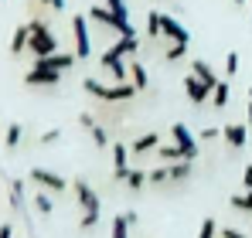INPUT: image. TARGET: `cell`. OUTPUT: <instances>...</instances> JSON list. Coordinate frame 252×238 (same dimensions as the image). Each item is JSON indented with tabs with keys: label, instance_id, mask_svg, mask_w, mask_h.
Returning a JSON list of instances; mask_svg holds the SVG:
<instances>
[{
	"label": "cell",
	"instance_id": "1",
	"mask_svg": "<svg viewBox=\"0 0 252 238\" xmlns=\"http://www.w3.org/2000/svg\"><path fill=\"white\" fill-rule=\"evenodd\" d=\"M28 28H31V41H28V51H31L34 58H48V55H55V51H58V38L51 34V28L44 24L41 17L28 21Z\"/></svg>",
	"mask_w": 252,
	"mask_h": 238
},
{
	"label": "cell",
	"instance_id": "2",
	"mask_svg": "<svg viewBox=\"0 0 252 238\" xmlns=\"http://www.w3.org/2000/svg\"><path fill=\"white\" fill-rule=\"evenodd\" d=\"M82 89L89 95H95V99H102V102H123V99H133V92H136V85L133 82H116V85H102L99 79H85Z\"/></svg>",
	"mask_w": 252,
	"mask_h": 238
},
{
	"label": "cell",
	"instance_id": "3",
	"mask_svg": "<svg viewBox=\"0 0 252 238\" xmlns=\"http://www.w3.org/2000/svg\"><path fill=\"white\" fill-rule=\"evenodd\" d=\"M89 17L99 21V24H106V28H113V31H120V38L123 34H136L133 24L126 21V7H92Z\"/></svg>",
	"mask_w": 252,
	"mask_h": 238
},
{
	"label": "cell",
	"instance_id": "4",
	"mask_svg": "<svg viewBox=\"0 0 252 238\" xmlns=\"http://www.w3.org/2000/svg\"><path fill=\"white\" fill-rule=\"evenodd\" d=\"M136 48H140V41H136V34H123V38L116 41V44H109V48L102 51L99 65H102V68H109V65H113V61H120L123 55H136Z\"/></svg>",
	"mask_w": 252,
	"mask_h": 238
},
{
	"label": "cell",
	"instance_id": "5",
	"mask_svg": "<svg viewBox=\"0 0 252 238\" xmlns=\"http://www.w3.org/2000/svg\"><path fill=\"white\" fill-rule=\"evenodd\" d=\"M72 191H75V198H79V204H82L85 214H99V194L89 187L85 177H75V180H72Z\"/></svg>",
	"mask_w": 252,
	"mask_h": 238
},
{
	"label": "cell",
	"instance_id": "6",
	"mask_svg": "<svg viewBox=\"0 0 252 238\" xmlns=\"http://www.w3.org/2000/svg\"><path fill=\"white\" fill-rule=\"evenodd\" d=\"M72 34H75V58H89V55H92V41H89L85 14H75V17H72Z\"/></svg>",
	"mask_w": 252,
	"mask_h": 238
},
{
	"label": "cell",
	"instance_id": "7",
	"mask_svg": "<svg viewBox=\"0 0 252 238\" xmlns=\"http://www.w3.org/2000/svg\"><path fill=\"white\" fill-rule=\"evenodd\" d=\"M31 180H34L38 187H44V191H55V194H62V191L68 187V180H65L62 174L44 170V167H34V170H31Z\"/></svg>",
	"mask_w": 252,
	"mask_h": 238
},
{
	"label": "cell",
	"instance_id": "8",
	"mask_svg": "<svg viewBox=\"0 0 252 238\" xmlns=\"http://www.w3.org/2000/svg\"><path fill=\"white\" fill-rule=\"evenodd\" d=\"M170 136H174V143L184 150V160H194V157H198V140L191 136V129H188L184 122H174V126H170Z\"/></svg>",
	"mask_w": 252,
	"mask_h": 238
},
{
	"label": "cell",
	"instance_id": "9",
	"mask_svg": "<svg viewBox=\"0 0 252 238\" xmlns=\"http://www.w3.org/2000/svg\"><path fill=\"white\" fill-rule=\"evenodd\" d=\"M34 65L38 68H48V72H68L72 65H75V51L68 55V51H55V55H48V58H34Z\"/></svg>",
	"mask_w": 252,
	"mask_h": 238
},
{
	"label": "cell",
	"instance_id": "10",
	"mask_svg": "<svg viewBox=\"0 0 252 238\" xmlns=\"http://www.w3.org/2000/svg\"><path fill=\"white\" fill-rule=\"evenodd\" d=\"M221 140H225L232 150H246V143H249V129H246L242 122H225V126H221Z\"/></svg>",
	"mask_w": 252,
	"mask_h": 238
},
{
	"label": "cell",
	"instance_id": "11",
	"mask_svg": "<svg viewBox=\"0 0 252 238\" xmlns=\"http://www.w3.org/2000/svg\"><path fill=\"white\" fill-rule=\"evenodd\" d=\"M160 34H167L170 41H181V44H188V41H191L188 28H184L174 14H160Z\"/></svg>",
	"mask_w": 252,
	"mask_h": 238
},
{
	"label": "cell",
	"instance_id": "12",
	"mask_svg": "<svg viewBox=\"0 0 252 238\" xmlns=\"http://www.w3.org/2000/svg\"><path fill=\"white\" fill-rule=\"evenodd\" d=\"M184 92H188L191 106H201V102L211 95V85H208V82H201L198 75H188V79H184Z\"/></svg>",
	"mask_w": 252,
	"mask_h": 238
},
{
	"label": "cell",
	"instance_id": "13",
	"mask_svg": "<svg viewBox=\"0 0 252 238\" xmlns=\"http://www.w3.org/2000/svg\"><path fill=\"white\" fill-rule=\"evenodd\" d=\"M126 157H129V147H123V143H113V180H126V174H129Z\"/></svg>",
	"mask_w": 252,
	"mask_h": 238
},
{
	"label": "cell",
	"instance_id": "14",
	"mask_svg": "<svg viewBox=\"0 0 252 238\" xmlns=\"http://www.w3.org/2000/svg\"><path fill=\"white\" fill-rule=\"evenodd\" d=\"M62 82V72H48V68H31L28 75H24V85H58Z\"/></svg>",
	"mask_w": 252,
	"mask_h": 238
},
{
	"label": "cell",
	"instance_id": "15",
	"mask_svg": "<svg viewBox=\"0 0 252 238\" xmlns=\"http://www.w3.org/2000/svg\"><path fill=\"white\" fill-rule=\"evenodd\" d=\"M79 122H82L85 133L92 136V143H95V147H106V143H109V133H106V129H102V126H99L92 116H85V113H82V116H79Z\"/></svg>",
	"mask_w": 252,
	"mask_h": 238
},
{
	"label": "cell",
	"instance_id": "16",
	"mask_svg": "<svg viewBox=\"0 0 252 238\" xmlns=\"http://www.w3.org/2000/svg\"><path fill=\"white\" fill-rule=\"evenodd\" d=\"M191 75H198V79L201 82H208L211 89H215V85H218V75H215V68H211L208 61H205V58H194V61H191Z\"/></svg>",
	"mask_w": 252,
	"mask_h": 238
},
{
	"label": "cell",
	"instance_id": "17",
	"mask_svg": "<svg viewBox=\"0 0 252 238\" xmlns=\"http://www.w3.org/2000/svg\"><path fill=\"white\" fill-rule=\"evenodd\" d=\"M160 147V136L157 133H143V136H136L133 143H129V153H150V150H157Z\"/></svg>",
	"mask_w": 252,
	"mask_h": 238
},
{
	"label": "cell",
	"instance_id": "18",
	"mask_svg": "<svg viewBox=\"0 0 252 238\" xmlns=\"http://www.w3.org/2000/svg\"><path fill=\"white\" fill-rule=\"evenodd\" d=\"M28 41H31V28L21 24V28L14 31V38H10V55H24V51H28Z\"/></svg>",
	"mask_w": 252,
	"mask_h": 238
},
{
	"label": "cell",
	"instance_id": "19",
	"mask_svg": "<svg viewBox=\"0 0 252 238\" xmlns=\"http://www.w3.org/2000/svg\"><path fill=\"white\" fill-rule=\"evenodd\" d=\"M129 75H133V85H136V92H143V89H147V85H150V75H147V68H143V65H140V58H136V61H133V65H129Z\"/></svg>",
	"mask_w": 252,
	"mask_h": 238
},
{
	"label": "cell",
	"instance_id": "20",
	"mask_svg": "<svg viewBox=\"0 0 252 238\" xmlns=\"http://www.w3.org/2000/svg\"><path fill=\"white\" fill-rule=\"evenodd\" d=\"M123 184L129 187V191H140L143 184H150V174H147V170H129V174H126V180H123Z\"/></svg>",
	"mask_w": 252,
	"mask_h": 238
},
{
	"label": "cell",
	"instance_id": "21",
	"mask_svg": "<svg viewBox=\"0 0 252 238\" xmlns=\"http://www.w3.org/2000/svg\"><path fill=\"white\" fill-rule=\"evenodd\" d=\"M170 167V180H188L191 177V160H177V163H167Z\"/></svg>",
	"mask_w": 252,
	"mask_h": 238
},
{
	"label": "cell",
	"instance_id": "22",
	"mask_svg": "<svg viewBox=\"0 0 252 238\" xmlns=\"http://www.w3.org/2000/svg\"><path fill=\"white\" fill-rule=\"evenodd\" d=\"M10 204L14 211H24V180H10Z\"/></svg>",
	"mask_w": 252,
	"mask_h": 238
},
{
	"label": "cell",
	"instance_id": "23",
	"mask_svg": "<svg viewBox=\"0 0 252 238\" xmlns=\"http://www.w3.org/2000/svg\"><path fill=\"white\" fill-rule=\"evenodd\" d=\"M157 157L167 160V163H177V160H184V150L177 143H170V147H157Z\"/></svg>",
	"mask_w": 252,
	"mask_h": 238
},
{
	"label": "cell",
	"instance_id": "24",
	"mask_svg": "<svg viewBox=\"0 0 252 238\" xmlns=\"http://www.w3.org/2000/svg\"><path fill=\"white\" fill-rule=\"evenodd\" d=\"M211 102L221 109V106H228V82H218L215 89H211Z\"/></svg>",
	"mask_w": 252,
	"mask_h": 238
},
{
	"label": "cell",
	"instance_id": "25",
	"mask_svg": "<svg viewBox=\"0 0 252 238\" xmlns=\"http://www.w3.org/2000/svg\"><path fill=\"white\" fill-rule=\"evenodd\" d=\"M21 136H24V129H21V122H10V126H7V136H3V143H7V150H14V147L21 143Z\"/></svg>",
	"mask_w": 252,
	"mask_h": 238
},
{
	"label": "cell",
	"instance_id": "26",
	"mask_svg": "<svg viewBox=\"0 0 252 238\" xmlns=\"http://www.w3.org/2000/svg\"><path fill=\"white\" fill-rule=\"evenodd\" d=\"M184 55H188V44H181V41H174V44H170L167 51H164V61H181Z\"/></svg>",
	"mask_w": 252,
	"mask_h": 238
},
{
	"label": "cell",
	"instance_id": "27",
	"mask_svg": "<svg viewBox=\"0 0 252 238\" xmlns=\"http://www.w3.org/2000/svg\"><path fill=\"white\" fill-rule=\"evenodd\" d=\"M126 232H129V221H126V214H116V218H113V238H129Z\"/></svg>",
	"mask_w": 252,
	"mask_h": 238
},
{
	"label": "cell",
	"instance_id": "28",
	"mask_svg": "<svg viewBox=\"0 0 252 238\" xmlns=\"http://www.w3.org/2000/svg\"><path fill=\"white\" fill-rule=\"evenodd\" d=\"M147 34H150V38L160 34V10H150V14H147Z\"/></svg>",
	"mask_w": 252,
	"mask_h": 238
},
{
	"label": "cell",
	"instance_id": "29",
	"mask_svg": "<svg viewBox=\"0 0 252 238\" xmlns=\"http://www.w3.org/2000/svg\"><path fill=\"white\" fill-rule=\"evenodd\" d=\"M215 235H218V221L215 218H205L201 228H198V238H215Z\"/></svg>",
	"mask_w": 252,
	"mask_h": 238
},
{
	"label": "cell",
	"instance_id": "30",
	"mask_svg": "<svg viewBox=\"0 0 252 238\" xmlns=\"http://www.w3.org/2000/svg\"><path fill=\"white\" fill-rule=\"evenodd\" d=\"M232 208H235V211H252V191L235 194V198H232Z\"/></svg>",
	"mask_w": 252,
	"mask_h": 238
},
{
	"label": "cell",
	"instance_id": "31",
	"mask_svg": "<svg viewBox=\"0 0 252 238\" xmlns=\"http://www.w3.org/2000/svg\"><path fill=\"white\" fill-rule=\"evenodd\" d=\"M225 75H228V79L239 75V51H228V55H225Z\"/></svg>",
	"mask_w": 252,
	"mask_h": 238
},
{
	"label": "cell",
	"instance_id": "32",
	"mask_svg": "<svg viewBox=\"0 0 252 238\" xmlns=\"http://www.w3.org/2000/svg\"><path fill=\"white\" fill-rule=\"evenodd\" d=\"M34 208H38V214H51V211H55L48 194H34Z\"/></svg>",
	"mask_w": 252,
	"mask_h": 238
},
{
	"label": "cell",
	"instance_id": "33",
	"mask_svg": "<svg viewBox=\"0 0 252 238\" xmlns=\"http://www.w3.org/2000/svg\"><path fill=\"white\" fill-rule=\"evenodd\" d=\"M170 180V167H157V170H150V184H167Z\"/></svg>",
	"mask_w": 252,
	"mask_h": 238
},
{
	"label": "cell",
	"instance_id": "34",
	"mask_svg": "<svg viewBox=\"0 0 252 238\" xmlns=\"http://www.w3.org/2000/svg\"><path fill=\"white\" fill-rule=\"evenodd\" d=\"M79 225H82V232H85V228H95V225H99V214H82Z\"/></svg>",
	"mask_w": 252,
	"mask_h": 238
},
{
	"label": "cell",
	"instance_id": "35",
	"mask_svg": "<svg viewBox=\"0 0 252 238\" xmlns=\"http://www.w3.org/2000/svg\"><path fill=\"white\" fill-rule=\"evenodd\" d=\"M55 140H62V129H48V133H41V143H55Z\"/></svg>",
	"mask_w": 252,
	"mask_h": 238
},
{
	"label": "cell",
	"instance_id": "36",
	"mask_svg": "<svg viewBox=\"0 0 252 238\" xmlns=\"http://www.w3.org/2000/svg\"><path fill=\"white\" fill-rule=\"evenodd\" d=\"M221 238H249V235L239 232V228H221Z\"/></svg>",
	"mask_w": 252,
	"mask_h": 238
},
{
	"label": "cell",
	"instance_id": "37",
	"mask_svg": "<svg viewBox=\"0 0 252 238\" xmlns=\"http://www.w3.org/2000/svg\"><path fill=\"white\" fill-rule=\"evenodd\" d=\"M218 133H221V129H218V126H205V129H201V140H215V136H218Z\"/></svg>",
	"mask_w": 252,
	"mask_h": 238
},
{
	"label": "cell",
	"instance_id": "38",
	"mask_svg": "<svg viewBox=\"0 0 252 238\" xmlns=\"http://www.w3.org/2000/svg\"><path fill=\"white\" fill-rule=\"evenodd\" d=\"M242 184H246V191H252V163L242 170Z\"/></svg>",
	"mask_w": 252,
	"mask_h": 238
},
{
	"label": "cell",
	"instance_id": "39",
	"mask_svg": "<svg viewBox=\"0 0 252 238\" xmlns=\"http://www.w3.org/2000/svg\"><path fill=\"white\" fill-rule=\"evenodd\" d=\"M41 3H48L51 10H65V0H41Z\"/></svg>",
	"mask_w": 252,
	"mask_h": 238
},
{
	"label": "cell",
	"instance_id": "40",
	"mask_svg": "<svg viewBox=\"0 0 252 238\" xmlns=\"http://www.w3.org/2000/svg\"><path fill=\"white\" fill-rule=\"evenodd\" d=\"M0 238H14V228L10 225H0Z\"/></svg>",
	"mask_w": 252,
	"mask_h": 238
},
{
	"label": "cell",
	"instance_id": "41",
	"mask_svg": "<svg viewBox=\"0 0 252 238\" xmlns=\"http://www.w3.org/2000/svg\"><path fill=\"white\" fill-rule=\"evenodd\" d=\"M106 7H126V0H106Z\"/></svg>",
	"mask_w": 252,
	"mask_h": 238
},
{
	"label": "cell",
	"instance_id": "42",
	"mask_svg": "<svg viewBox=\"0 0 252 238\" xmlns=\"http://www.w3.org/2000/svg\"><path fill=\"white\" fill-rule=\"evenodd\" d=\"M249 122H252V99H249Z\"/></svg>",
	"mask_w": 252,
	"mask_h": 238
},
{
	"label": "cell",
	"instance_id": "43",
	"mask_svg": "<svg viewBox=\"0 0 252 238\" xmlns=\"http://www.w3.org/2000/svg\"><path fill=\"white\" fill-rule=\"evenodd\" d=\"M249 99H252V85H249Z\"/></svg>",
	"mask_w": 252,
	"mask_h": 238
},
{
	"label": "cell",
	"instance_id": "44",
	"mask_svg": "<svg viewBox=\"0 0 252 238\" xmlns=\"http://www.w3.org/2000/svg\"><path fill=\"white\" fill-rule=\"evenodd\" d=\"M235 3H246V0H235Z\"/></svg>",
	"mask_w": 252,
	"mask_h": 238
},
{
	"label": "cell",
	"instance_id": "45",
	"mask_svg": "<svg viewBox=\"0 0 252 238\" xmlns=\"http://www.w3.org/2000/svg\"><path fill=\"white\" fill-rule=\"evenodd\" d=\"M249 24H252V14H249Z\"/></svg>",
	"mask_w": 252,
	"mask_h": 238
}]
</instances>
